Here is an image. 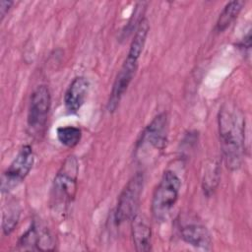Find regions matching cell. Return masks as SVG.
Returning a JSON list of instances; mask_svg holds the SVG:
<instances>
[{"label": "cell", "mask_w": 252, "mask_h": 252, "mask_svg": "<svg viewBox=\"0 0 252 252\" xmlns=\"http://www.w3.org/2000/svg\"><path fill=\"white\" fill-rule=\"evenodd\" d=\"M13 5V1L11 0H1L0 1V14H1V20L6 16L8 11L10 10L11 6Z\"/></svg>", "instance_id": "obj_18"}, {"label": "cell", "mask_w": 252, "mask_h": 252, "mask_svg": "<svg viewBox=\"0 0 252 252\" xmlns=\"http://www.w3.org/2000/svg\"><path fill=\"white\" fill-rule=\"evenodd\" d=\"M34 163V155L30 145L21 148L1 177V192L8 193L21 184Z\"/></svg>", "instance_id": "obj_6"}, {"label": "cell", "mask_w": 252, "mask_h": 252, "mask_svg": "<svg viewBox=\"0 0 252 252\" xmlns=\"http://www.w3.org/2000/svg\"><path fill=\"white\" fill-rule=\"evenodd\" d=\"M218 122L223 160L227 168L236 170L245 152V118L236 106L225 103L220 109Z\"/></svg>", "instance_id": "obj_1"}, {"label": "cell", "mask_w": 252, "mask_h": 252, "mask_svg": "<svg viewBox=\"0 0 252 252\" xmlns=\"http://www.w3.org/2000/svg\"><path fill=\"white\" fill-rule=\"evenodd\" d=\"M143 187L144 175L141 172L136 173L127 182L118 197L114 213V220L117 224L130 220L137 215Z\"/></svg>", "instance_id": "obj_5"}, {"label": "cell", "mask_w": 252, "mask_h": 252, "mask_svg": "<svg viewBox=\"0 0 252 252\" xmlns=\"http://www.w3.org/2000/svg\"><path fill=\"white\" fill-rule=\"evenodd\" d=\"M58 141L67 148H74L82 138L81 129L76 126H61L56 130Z\"/></svg>", "instance_id": "obj_15"}, {"label": "cell", "mask_w": 252, "mask_h": 252, "mask_svg": "<svg viewBox=\"0 0 252 252\" xmlns=\"http://www.w3.org/2000/svg\"><path fill=\"white\" fill-rule=\"evenodd\" d=\"M145 4L144 2H139L137 3L136 7H135V11L133 12V15L130 19V21L128 22V24L126 25L125 27V30L123 31V34L124 36H128L129 33H131L134 30L136 31L137 27L139 26L140 22L144 19V18H141L140 16H142V14L144 13V10H145Z\"/></svg>", "instance_id": "obj_16"}, {"label": "cell", "mask_w": 252, "mask_h": 252, "mask_svg": "<svg viewBox=\"0 0 252 252\" xmlns=\"http://www.w3.org/2000/svg\"><path fill=\"white\" fill-rule=\"evenodd\" d=\"M89 86V81L83 76L76 77L71 82L64 94V105L69 113L73 114L80 110L86 100Z\"/></svg>", "instance_id": "obj_9"}, {"label": "cell", "mask_w": 252, "mask_h": 252, "mask_svg": "<svg viewBox=\"0 0 252 252\" xmlns=\"http://www.w3.org/2000/svg\"><path fill=\"white\" fill-rule=\"evenodd\" d=\"M20 219V207L16 202H10L3 210L2 230L5 235H9L17 226Z\"/></svg>", "instance_id": "obj_14"}, {"label": "cell", "mask_w": 252, "mask_h": 252, "mask_svg": "<svg viewBox=\"0 0 252 252\" xmlns=\"http://www.w3.org/2000/svg\"><path fill=\"white\" fill-rule=\"evenodd\" d=\"M79 162L75 156H69L57 171L51 186L50 203L57 213H65L77 192Z\"/></svg>", "instance_id": "obj_2"}, {"label": "cell", "mask_w": 252, "mask_h": 252, "mask_svg": "<svg viewBox=\"0 0 252 252\" xmlns=\"http://www.w3.org/2000/svg\"><path fill=\"white\" fill-rule=\"evenodd\" d=\"M180 234L182 239L200 249L210 250L212 247L211 234L207 227L198 222H189L180 227Z\"/></svg>", "instance_id": "obj_11"}, {"label": "cell", "mask_w": 252, "mask_h": 252, "mask_svg": "<svg viewBox=\"0 0 252 252\" xmlns=\"http://www.w3.org/2000/svg\"><path fill=\"white\" fill-rule=\"evenodd\" d=\"M219 180V169L218 166L214 165V166H210L207 170V172L205 173V177H204V191H212V189L215 188V184L218 183Z\"/></svg>", "instance_id": "obj_17"}, {"label": "cell", "mask_w": 252, "mask_h": 252, "mask_svg": "<svg viewBox=\"0 0 252 252\" xmlns=\"http://www.w3.org/2000/svg\"><path fill=\"white\" fill-rule=\"evenodd\" d=\"M51 106V95L48 88L38 86L32 94L28 111V127L32 134L41 133Z\"/></svg>", "instance_id": "obj_7"}, {"label": "cell", "mask_w": 252, "mask_h": 252, "mask_svg": "<svg viewBox=\"0 0 252 252\" xmlns=\"http://www.w3.org/2000/svg\"><path fill=\"white\" fill-rule=\"evenodd\" d=\"M243 5L244 2L240 0L228 2L219 16V19L216 24V31L218 32H221L225 29H227L231 25V23L237 18L240 11L242 10Z\"/></svg>", "instance_id": "obj_13"}, {"label": "cell", "mask_w": 252, "mask_h": 252, "mask_svg": "<svg viewBox=\"0 0 252 252\" xmlns=\"http://www.w3.org/2000/svg\"><path fill=\"white\" fill-rule=\"evenodd\" d=\"M181 188V180L171 170L163 172L152 199V213L157 221H164L176 204Z\"/></svg>", "instance_id": "obj_4"}, {"label": "cell", "mask_w": 252, "mask_h": 252, "mask_svg": "<svg viewBox=\"0 0 252 252\" xmlns=\"http://www.w3.org/2000/svg\"><path fill=\"white\" fill-rule=\"evenodd\" d=\"M167 133V115L159 113L154 117L141 133L135 148L136 158L142 162L157 158L166 146Z\"/></svg>", "instance_id": "obj_3"}, {"label": "cell", "mask_w": 252, "mask_h": 252, "mask_svg": "<svg viewBox=\"0 0 252 252\" xmlns=\"http://www.w3.org/2000/svg\"><path fill=\"white\" fill-rule=\"evenodd\" d=\"M132 238L135 249L139 252H147L152 247V230L148 222L140 215H136L132 220Z\"/></svg>", "instance_id": "obj_12"}, {"label": "cell", "mask_w": 252, "mask_h": 252, "mask_svg": "<svg viewBox=\"0 0 252 252\" xmlns=\"http://www.w3.org/2000/svg\"><path fill=\"white\" fill-rule=\"evenodd\" d=\"M138 61L139 57L127 53V57L123 62L120 70L118 71L112 85L111 94L107 103V108L110 112L116 109L122 96L127 91L130 83L132 82L138 68Z\"/></svg>", "instance_id": "obj_8"}, {"label": "cell", "mask_w": 252, "mask_h": 252, "mask_svg": "<svg viewBox=\"0 0 252 252\" xmlns=\"http://www.w3.org/2000/svg\"><path fill=\"white\" fill-rule=\"evenodd\" d=\"M18 245L24 250H53L52 239L48 231L39 229L34 222L20 237Z\"/></svg>", "instance_id": "obj_10"}, {"label": "cell", "mask_w": 252, "mask_h": 252, "mask_svg": "<svg viewBox=\"0 0 252 252\" xmlns=\"http://www.w3.org/2000/svg\"><path fill=\"white\" fill-rule=\"evenodd\" d=\"M239 46L243 49H250L251 47V33H250V31L247 32V35L244 36L243 40L240 42Z\"/></svg>", "instance_id": "obj_19"}]
</instances>
